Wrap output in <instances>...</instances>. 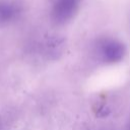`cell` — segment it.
<instances>
[{"label": "cell", "instance_id": "6da1fadb", "mask_svg": "<svg viewBox=\"0 0 130 130\" xmlns=\"http://www.w3.org/2000/svg\"><path fill=\"white\" fill-rule=\"evenodd\" d=\"M98 59L105 64H117L124 60L127 49L124 43L115 38H102L95 45Z\"/></svg>", "mask_w": 130, "mask_h": 130}, {"label": "cell", "instance_id": "7a4b0ae2", "mask_svg": "<svg viewBox=\"0 0 130 130\" xmlns=\"http://www.w3.org/2000/svg\"><path fill=\"white\" fill-rule=\"evenodd\" d=\"M81 0H55L51 9L52 19L57 24H65L77 14Z\"/></svg>", "mask_w": 130, "mask_h": 130}, {"label": "cell", "instance_id": "3957f363", "mask_svg": "<svg viewBox=\"0 0 130 130\" xmlns=\"http://www.w3.org/2000/svg\"><path fill=\"white\" fill-rule=\"evenodd\" d=\"M19 13V7L10 2L0 3V20L8 21L15 18Z\"/></svg>", "mask_w": 130, "mask_h": 130}, {"label": "cell", "instance_id": "277c9868", "mask_svg": "<svg viewBox=\"0 0 130 130\" xmlns=\"http://www.w3.org/2000/svg\"><path fill=\"white\" fill-rule=\"evenodd\" d=\"M127 130H130V123H129V125H128V127H127Z\"/></svg>", "mask_w": 130, "mask_h": 130}]
</instances>
